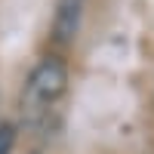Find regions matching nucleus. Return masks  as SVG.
I'll return each mask as SVG.
<instances>
[{"mask_svg": "<svg viewBox=\"0 0 154 154\" xmlns=\"http://www.w3.org/2000/svg\"><path fill=\"white\" fill-rule=\"evenodd\" d=\"M83 6H86V0H59L56 19H53V37H56V43L68 46V43L77 40L80 19H83Z\"/></svg>", "mask_w": 154, "mask_h": 154, "instance_id": "2", "label": "nucleus"}, {"mask_svg": "<svg viewBox=\"0 0 154 154\" xmlns=\"http://www.w3.org/2000/svg\"><path fill=\"white\" fill-rule=\"evenodd\" d=\"M68 89V68L62 59H43L25 83V105L28 111H46L49 105L65 96Z\"/></svg>", "mask_w": 154, "mask_h": 154, "instance_id": "1", "label": "nucleus"}, {"mask_svg": "<svg viewBox=\"0 0 154 154\" xmlns=\"http://www.w3.org/2000/svg\"><path fill=\"white\" fill-rule=\"evenodd\" d=\"M12 145H16V126L12 123H0V154H9Z\"/></svg>", "mask_w": 154, "mask_h": 154, "instance_id": "3", "label": "nucleus"}]
</instances>
